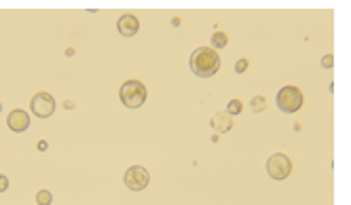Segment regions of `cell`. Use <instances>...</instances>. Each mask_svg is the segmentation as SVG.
<instances>
[{"mask_svg": "<svg viewBox=\"0 0 351 205\" xmlns=\"http://www.w3.org/2000/svg\"><path fill=\"white\" fill-rule=\"evenodd\" d=\"M189 66H191L195 76L210 78L220 70V57L212 47H199V49H195V53L191 55Z\"/></svg>", "mask_w": 351, "mask_h": 205, "instance_id": "1", "label": "cell"}, {"mask_svg": "<svg viewBox=\"0 0 351 205\" xmlns=\"http://www.w3.org/2000/svg\"><path fill=\"white\" fill-rule=\"evenodd\" d=\"M119 97L127 108H140L146 101V87L140 80H127V83H123Z\"/></svg>", "mask_w": 351, "mask_h": 205, "instance_id": "2", "label": "cell"}, {"mask_svg": "<svg viewBox=\"0 0 351 205\" xmlns=\"http://www.w3.org/2000/svg\"><path fill=\"white\" fill-rule=\"evenodd\" d=\"M277 106H280L282 112H296L303 106V93L298 87H282L280 93H277Z\"/></svg>", "mask_w": 351, "mask_h": 205, "instance_id": "3", "label": "cell"}, {"mask_svg": "<svg viewBox=\"0 0 351 205\" xmlns=\"http://www.w3.org/2000/svg\"><path fill=\"white\" fill-rule=\"evenodd\" d=\"M292 171V161L288 159L286 155H271L269 161H267V173L273 178V180H286L290 176Z\"/></svg>", "mask_w": 351, "mask_h": 205, "instance_id": "4", "label": "cell"}, {"mask_svg": "<svg viewBox=\"0 0 351 205\" xmlns=\"http://www.w3.org/2000/svg\"><path fill=\"white\" fill-rule=\"evenodd\" d=\"M148 182H150V176H148V171L144 169L142 165H133L125 171V186L133 192H140L148 186Z\"/></svg>", "mask_w": 351, "mask_h": 205, "instance_id": "5", "label": "cell"}, {"mask_svg": "<svg viewBox=\"0 0 351 205\" xmlns=\"http://www.w3.org/2000/svg\"><path fill=\"white\" fill-rule=\"evenodd\" d=\"M32 112L38 119H49L55 112V99L49 93H38L32 97V104H30Z\"/></svg>", "mask_w": 351, "mask_h": 205, "instance_id": "6", "label": "cell"}, {"mask_svg": "<svg viewBox=\"0 0 351 205\" xmlns=\"http://www.w3.org/2000/svg\"><path fill=\"white\" fill-rule=\"evenodd\" d=\"M7 125H9V129L11 131H15V133H22V131H26L28 127H30V117H28V112L26 110H11L9 112V117H7Z\"/></svg>", "mask_w": 351, "mask_h": 205, "instance_id": "7", "label": "cell"}, {"mask_svg": "<svg viewBox=\"0 0 351 205\" xmlns=\"http://www.w3.org/2000/svg\"><path fill=\"white\" fill-rule=\"evenodd\" d=\"M117 30H119L123 36H127V38L129 36H136L138 30H140V22L131 13H125V15H121L117 19Z\"/></svg>", "mask_w": 351, "mask_h": 205, "instance_id": "8", "label": "cell"}, {"mask_svg": "<svg viewBox=\"0 0 351 205\" xmlns=\"http://www.w3.org/2000/svg\"><path fill=\"white\" fill-rule=\"evenodd\" d=\"M212 127L216 129V131H229L231 127H233V121H231V117L229 115H222V112H218V115H214V121H212Z\"/></svg>", "mask_w": 351, "mask_h": 205, "instance_id": "9", "label": "cell"}, {"mask_svg": "<svg viewBox=\"0 0 351 205\" xmlns=\"http://www.w3.org/2000/svg\"><path fill=\"white\" fill-rule=\"evenodd\" d=\"M226 43H229V36H226L224 32H216L212 36V47L214 49H222V47H226Z\"/></svg>", "mask_w": 351, "mask_h": 205, "instance_id": "10", "label": "cell"}, {"mask_svg": "<svg viewBox=\"0 0 351 205\" xmlns=\"http://www.w3.org/2000/svg\"><path fill=\"white\" fill-rule=\"evenodd\" d=\"M36 203H38V205H51V203H53V194H51L49 190H38Z\"/></svg>", "mask_w": 351, "mask_h": 205, "instance_id": "11", "label": "cell"}, {"mask_svg": "<svg viewBox=\"0 0 351 205\" xmlns=\"http://www.w3.org/2000/svg\"><path fill=\"white\" fill-rule=\"evenodd\" d=\"M241 108H243V104H241L239 99H231V101H229V106H226V115H229V117L239 115Z\"/></svg>", "mask_w": 351, "mask_h": 205, "instance_id": "12", "label": "cell"}, {"mask_svg": "<svg viewBox=\"0 0 351 205\" xmlns=\"http://www.w3.org/2000/svg\"><path fill=\"white\" fill-rule=\"evenodd\" d=\"M265 104H267V99H265L262 95H256V97L252 99V110H254V112H262V110H265Z\"/></svg>", "mask_w": 351, "mask_h": 205, "instance_id": "13", "label": "cell"}, {"mask_svg": "<svg viewBox=\"0 0 351 205\" xmlns=\"http://www.w3.org/2000/svg\"><path fill=\"white\" fill-rule=\"evenodd\" d=\"M245 68H247V59H239V61L235 64V72H237V74H243Z\"/></svg>", "mask_w": 351, "mask_h": 205, "instance_id": "14", "label": "cell"}, {"mask_svg": "<svg viewBox=\"0 0 351 205\" xmlns=\"http://www.w3.org/2000/svg\"><path fill=\"white\" fill-rule=\"evenodd\" d=\"M332 64H334V57L332 55H324L322 57V66L324 68H332Z\"/></svg>", "mask_w": 351, "mask_h": 205, "instance_id": "15", "label": "cell"}, {"mask_svg": "<svg viewBox=\"0 0 351 205\" xmlns=\"http://www.w3.org/2000/svg\"><path fill=\"white\" fill-rule=\"evenodd\" d=\"M9 188V180L3 176V173H0V192H5Z\"/></svg>", "mask_w": 351, "mask_h": 205, "instance_id": "16", "label": "cell"}, {"mask_svg": "<svg viewBox=\"0 0 351 205\" xmlns=\"http://www.w3.org/2000/svg\"><path fill=\"white\" fill-rule=\"evenodd\" d=\"M0 110H3V106H0Z\"/></svg>", "mask_w": 351, "mask_h": 205, "instance_id": "17", "label": "cell"}]
</instances>
